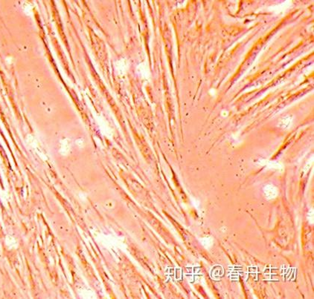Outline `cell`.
I'll return each mask as SVG.
<instances>
[{
  "mask_svg": "<svg viewBox=\"0 0 314 299\" xmlns=\"http://www.w3.org/2000/svg\"><path fill=\"white\" fill-rule=\"evenodd\" d=\"M263 194L267 200H272L275 198L278 195L277 188L273 185H266L263 189Z\"/></svg>",
  "mask_w": 314,
  "mask_h": 299,
  "instance_id": "1",
  "label": "cell"
},
{
  "mask_svg": "<svg viewBox=\"0 0 314 299\" xmlns=\"http://www.w3.org/2000/svg\"><path fill=\"white\" fill-rule=\"evenodd\" d=\"M265 164H266L268 167L271 168V169H277V170H281L282 169L281 165L279 164V163H276V162L266 161V162H265Z\"/></svg>",
  "mask_w": 314,
  "mask_h": 299,
  "instance_id": "2",
  "label": "cell"
},
{
  "mask_svg": "<svg viewBox=\"0 0 314 299\" xmlns=\"http://www.w3.org/2000/svg\"><path fill=\"white\" fill-rule=\"evenodd\" d=\"M202 243H203L204 246L207 247V248H209V247H211V246H212L213 239L211 238V237H204V238H203V240H202Z\"/></svg>",
  "mask_w": 314,
  "mask_h": 299,
  "instance_id": "3",
  "label": "cell"
},
{
  "mask_svg": "<svg viewBox=\"0 0 314 299\" xmlns=\"http://www.w3.org/2000/svg\"><path fill=\"white\" fill-rule=\"evenodd\" d=\"M290 123H291V119H290V117H287L283 118V119H281L280 125H281V127H282V128H288L289 125H290Z\"/></svg>",
  "mask_w": 314,
  "mask_h": 299,
  "instance_id": "4",
  "label": "cell"
}]
</instances>
